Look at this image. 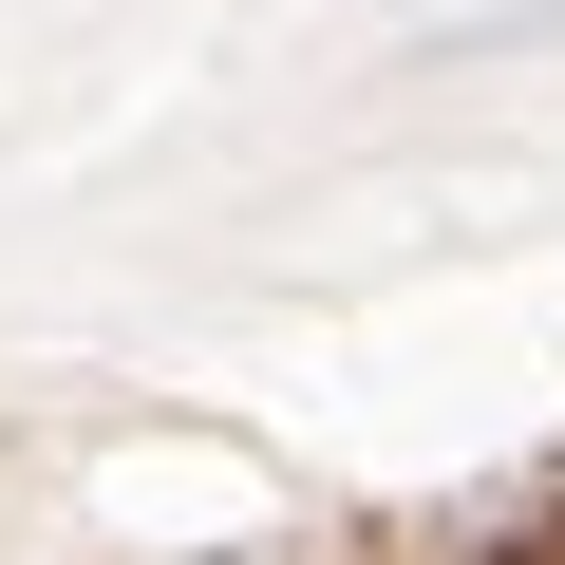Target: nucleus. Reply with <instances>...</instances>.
Wrapping results in <instances>:
<instances>
[{
	"label": "nucleus",
	"instance_id": "1",
	"mask_svg": "<svg viewBox=\"0 0 565 565\" xmlns=\"http://www.w3.org/2000/svg\"><path fill=\"white\" fill-rule=\"evenodd\" d=\"M452 565H565V490H546V509H509V527H471Z\"/></svg>",
	"mask_w": 565,
	"mask_h": 565
}]
</instances>
